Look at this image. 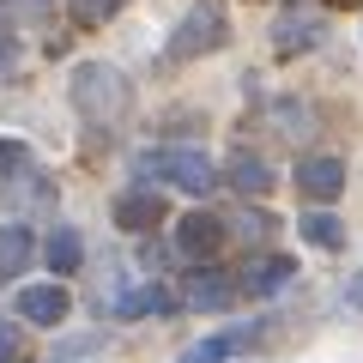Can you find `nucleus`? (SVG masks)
Listing matches in <instances>:
<instances>
[{
	"instance_id": "nucleus-18",
	"label": "nucleus",
	"mask_w": 363,
	"mask_h": 363,
	"mask_svg": "<svg viewBox=\"0 0 363 363\" xmlns=\"http://www.w3.org/2000/svg\"><path fill=\"white\" fill-rule=\"evenodd\" d=\"M121 6H128V0H79V18H85V25H104V18H116Z\"/></svg>"
},
{
	"instance_id": "nucleus-20",
	"label": "nucleus",
	"mask_w": 363,
	"mask_h": 363,
	"mask_svg": "<svg viewBox=\"0 0 363 363\" xmlns=\"http://www.w3.org/2000/svg\"><path fill=\"white\" fill-rule=\"evenodd\" d=\"M236 230H242V236H255V242H260V236L272 230V218H267V212H242V218H236Z\"/></svg>"
},
{
	"instance_id": "nucleus-11",
	"label": "nucleus",
	"mask_w": 363,
	"mask_h": 363,
	"mask_svg": "<svg viewBox=\"0 0 363 363\" xmlns=\"http://www.w3.org/2000/svg\"><path fill=\"white\" fill-rule=\"evenodd\" d=\"M321 43V18L315 13H279V30H272V49L279 55H303Z\"/></svg>"
},
{
	"instance_id": "nucleus-4",
	"label": "nucleus",
	"mask_w": 363,
	"mask_h": 363,
	"mask_svg": "<svg viewBox=\"0 0 363 363\" xmlns=\"http://www.w3.org/2000/svg\"><path fill=\"white\" fill-rule=\"evenodd\" d=\"M13 309H18V321H30V327H61L67 315H73V297H67L61 279H49V285H25Z\"/></svg>"
},
{
	"instance_id": "nucleus-14",
	"label": "nucleus",
	"mask_w": 363,
	"mask_h": 363,
	"mask_svg": "<svg viewBox=\"0 0 363 363\" xmlns=\"http://www.w3.org/2000/svg\"><path fill=\"white\" fill-rule=\"evenodd\" d=\"M236 291H242V279H224L218 267H200V272H194V285H188V297H194L200 309H224Z\"/></svg>"
},
{
	"instance_id": "nucleus-3",
	"label": "nucleus",
	"mask_w": 363,
	"mask_h": 363,
	"mask_svg": "<svg viewBox=\"0 0 363 363\" xmlns=\"http://www.w3.org/2000/svg\"><path fill=\"white\" fill-rule=\"evenodd\" d=\"M230 43V18H224V0H194L182 25L169 30V61H200V55L224 49Z\"/></svg>"
},
{
	"instance_id": "nucleus-24",
	"label": "nucleus",
	"mask_w": 363,
	"mask_h": 363,
	"mask_svg": "<svg viewBox=\"0 0 363 363\" xmlns=\"http://www.w3.org/2000/svg\"><path fill=\"white\" fill-rule=\"evenodd\" d=\"M333 6H357V0H333Z\"/></svg>"
},
{
	"instance_id": "nucleus-22",
	"label": "nucleus",
	"mask_w": 363,
	"mask_h": 363,
	"mask_svg": "<svg viewBox=\"0 0 363 363\" xmlns=\"http://www.w3.org/2000/svg\"><path fill=\"white\" fill-rule=\"evenodd\" d=\"M18 357V333H13V327H0V363H13Z\"/></svg>"
},
{
	"instance_id": "nucleus-13",
	"label": "nucleus",
	"mask_w": 363,
	"mask_h": 363,
	"mask_svg": "<svg viewBox=\"0 0 363 363\" xmlns=\"http://www.w3.org/2000/svg\"><path fill=\"white\" fill-rule=\"evenodd\" d=\"M43 260H49V272L61 279V272H79V260H85V242H79L73 224H55L49 242H43Z\"/></svg>"
},
{
	"instance_id": "nucleus-12",
	"label": "nucleus",
	"mask_w": 363,
	"mask_h": 363,
	"mask_svg": "<svg viewBox=\"0 0 363 363\" xmlns=\"http://www.w3.org/2000/svg\"><path fill=\"white\" fill-rule=\"evenodd\" d=\"M272 182H279V176H272V164H267V157H255V152H236L230 157V188H236V194H272Z\"/></svg>"
},
{
	"instance_id": "nucleus-9",
	"label": "nucleus",
	"mask_w": 363,
	"mask_h": 363,
	"mask_svg": "<svg viewBox=\"0 0 363 363\" xmlns=\"http://www.w3.org/2000/svg\"><path fill=\"white\" fill-rule=\"evenodd\" d=\"M0 206L13 212V224H18V212H25V206L49 212V206H55V188H49V176H37V169H18V176H6V194H0Z\"/></svg>"
},
{
	"instance_id": "nucleus-8",
	"label": "nucleus",
	"mask_w": 363,
	"mask_h": 363,
	"mask_svg": "<svg viewBox=\"0 0 363 363\" xmlns=\"http://www.w3.org/2000/svg\"><path fill=\"white\" fill-rule=\"evenodd\" d=\"M291 279H297V260H291V255H255L242 267V291H248V297H279Z\"/></svg>"
},
{
	"instance_id": "nucleus-6",
	"label": "nucleus",
	"mask_w": 363,
	"mask_h": 363,
	"mask_svg": "<svg viewBox=\"0 0 363 363\" xmlns=\"http://www.w3.org/2000/svg\"><path fill=\"white\" fill-rule=\"evenodd\" d=\"M297 188L309 200H339V194H345V157H333V152L303 157V164H297Z\"/></svg>"
},
{
	"instance_id": "nucleus-17",
	"label": "nucleus",
	"mask_w": 363,
	"mask_h": 363,
	"mask_svg": "<svg viewBox=\"0 0 363 363\" xmlns=\"http://www.w3.org/2000/svg\"><path fill=\"white\" fill-rule=\"evenodd\" d=\"M176 309V297H169L164 285H145V291H133L128 303H121V315H169Z\"/></svg>"
},
{
	"instance_id": "nucleus-10",
	"label": "nucleus",
	"mask_w": 363,
	"mask_h": 363,
	"mask_svg": "<svg viewBox=\"0 0 363 363\" xmlns=\"http://www.w3.org/2000/svg\"><path fill=\"white\" fill-rule=\"evenodd\" d=\"M255 339H260V327H255V321H236V327H224V333L200 339V345L188 351L182 363H224V357H236V351H248Z\"/></svg>"
},
{
	"instance_id": "nucleus-15",
	"label": "nucleus",
	"mask_w": 363,
	"mask_h": 363,
	"mask_svg": "<svg viewBox=\"0 0 363 363\" xmlns=\"http://www.w3.org/2000/svg\"><path fill=\"white\" fill-rule=\"evenodd\" d=\"M30 255H37L30 230L25 224H6V230H0V279H18V272L30 267Z\"/></svg>"
},
{
	"instance_id": "nucleus-23",
	"label": "nucleus",
	"mask_w": 363,
	"mask_h": 363,
	"mask_svg": "<svg viewBox=\"0 0 363 363\" xmlns=\"http://www.w3.org/2000/svg\"><path fill=\"white\" fill-rule=\"evenodd\" d=\"M345 303H351V309H363V272H357V279L345 285Z\"/></svg>"
},
{
	"instance_id": "nucleus-16",
	"label": "nucleus",
	"mask_w": 363,
	"mask_h": 363,
	"mask_svg": "<svg viewBox=\"0 0 363 363\" xmlns=\"http://www.w3.org/2000/svg\"><path fill=\"white\" fill-rule=\"evenodd\" d=\"M297 230H303V242L309 248H345V218H333V212H309V218H297Z\"/></svg>"
},
{
	"instance_id": "nucleus-7",
	"label": "nucleus",
	"mask_w": 363,
	"mask_h": 363,
	"mask_svg": "<svg viewBox=\"0 0 363 363\" xmlns=\"http://www.w3.org/2000/svg\"><path fill=\"white\" fill-rule=\"evenodd\" d=\"M116 224L133 236H145L152 224H164V194H157L152 182H140V188H128V194L116 200Z\"/></svg>"
},
{
	"instance_id": "nucleus-19",
	"label": "nucleus",
	"mask_w": 363,
	"mask_h": 363,
	"mask_svg": "<svg viewBox=\"0 0 363 363\" xmlns=\"http://www.w3.org/2000/svg\"><path fill=\"white\" fill-rule=\"evenodd\" d=\"M6 169H30V152L18 140H0V176H6Z\"/></svg>"
},
{
	"instance_id": "nucleus-2",
	"label": "nucleus",
	"mask_w": 363,
	"mask_h": 363,
	"mask_svg": "<svg viewBox=\"0 0 363 363\" xmlns=\"http://www.w3.org/2000/svg\"><path fill=\"white\" fill-rule=\"evenodd\" d=\"M133 169H140L145 182H152V176L169 182V188H182V194H212V182H218L212 157L194 152V145H157V152H140Z\"/></svg>"
},
{
	"instance_id": "nucleus-21",
	"label": "nucleus",
	"mask_w": 363,
	"mask_h": 363,
	"mask_svg": "<svg viewBox=\"0 0 363 363\" xmlns=\"http://www.w3.org/2000/svg\"><path fill=\"white\" fill-rule=\"evenodd\" d=\"M18 61V43H13V30H0V73Z\"/></svg>"
},
{
	"instance_id": "nucleus-5",
	"label": "nucleus",
	"mask_w": 363,
	"mask_h": 363,
	"mask_svg": "<svg viewBox=\"0 0 363 363\" xmlns=\"http://www.w3.org/2000/svg\"><path fill=\"white\" fill-rule=\"evenodd\" d=\"M224 236H230V230H224V218H212V212H200V206L176 218V248L188 260H212L224 248Z\"/></svg>"
},
{
	"instance_id": "nucleus-1",
	"label": "nucleus",
	"mask_w": 363,
	"mask_h": 363,
	"mask_svg": "<svg viewBox=\"0 0 363 363\" xmlns=\"http://www.w3.org/2000/svg\"><path fill=\"white\" fill-rule=\"evenodd\" d=\"M67 91H73V109L85 121H121V116H128V104H133L128 79H121L109 61H79L73 79H67Z\"/></svg>"
}]
</instances>
